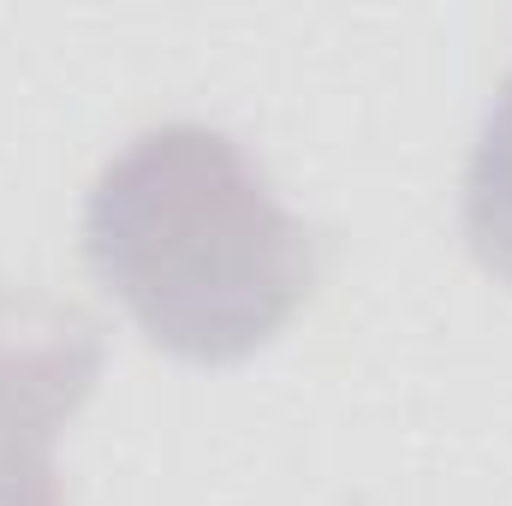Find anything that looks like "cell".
<instances>
[{
    "mask_svg": "<svg viewBox=\"0 0 512 506\" xmlns=\"http://www.w3.org/2000/svg\"><path fill=\"white\" fill-rule=\"evenodd\" d=\"M102 376V334L84 310L0 286V506L60 501V429Z\"/></svg>",
    "mask_w": 512,
    "mask_h": 506,
    "instance_id": "cell-2",
    "label": "cell"
},
{
    "mask_svg": "<svg viewBox=\"0 0 512 506\" xmlns=\"http://www.w3.org/2000/svg\"><path fill=\"white\" fill-rule=\"evenodd\" d=\"M465 239L512 286V72L495 90L465 161Z\"/></svg>",
    "mask_w": 512,
    "mask_h": 506,
    "instance_id": "cell-3",
    "label": "cell"
},
{
    "mask_svg": "<svg viewBox=\"0 0 512 506\" xmlns=\"http://www.w3.org/2000/svg\"><path fill=\"white\" fill-rule=\"evenodd\" d=\"M84 262L185 364H245L310 298L316 239L251 149L203 120L137 131L84 197Z\"/></svg>",
    "mask_w": 512,
    "mask_h": 506,
    "instance_id": "cell-1",
    "label": "cell"
}]
</instances>
